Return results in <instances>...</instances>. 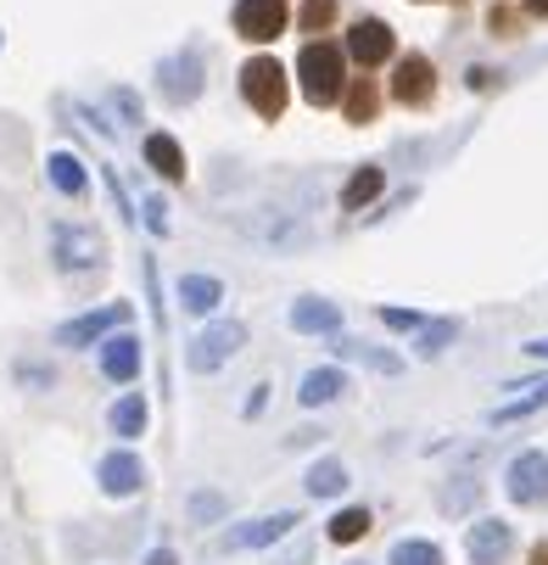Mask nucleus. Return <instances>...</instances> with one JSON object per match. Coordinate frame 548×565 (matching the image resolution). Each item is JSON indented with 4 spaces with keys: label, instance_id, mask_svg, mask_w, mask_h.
<instances>
[{
    "label": "nucleus",
    "instance_id": "nucleus-15",
    "mask_svg": "<svg viewBox=\"0 0 548 565\" xmlns=\"http://www.w3.org/2000/svg\"><path fill=\"white\" fill-rule=\"evenodd\" d=\"M291 526H297V515H264V521H252V526H235V532H229V548H269V543H280Z\"/></svg>",
    "mask_w": 548,
    "mask_h": 565
},
{
    "label": "nucleus",
    "instance_id": "nucleus-11",
    "mask_svg": "<svg viewBox=\"0 0 548 565\" xmlns=\"http://www.w3.org/2000/svg\"><path fill=\"white\" fill-rule=\"evenodd\" d=\"M431 90H437L431 62H426V56H404V62H398V78H391V96L409 102V107H420V102H431Z\"/></svg>",
    "mask_w": 548,
    "mask_h": 565
},
{
    "label": "nucleus",
    "instance_id": "nucleus-35",
    "mask_svg": "<svg viewBox=\"0 0 548 565\" xmlns=\"http://www.w3.org/2000/svg\"><path fill=\"white\" fill-rule=\"evenodd\" d=\"M526 7H531V12H548V0H526Z\"/></svg>",
    "mask_w": 548,
    "mask_h": 565
},
{
    "label": "nucleus",
    "instance_id": "nucleus-14",
    "mask_svg": "<svg viewBox=\"0 0 548 565\" xmlns=\"http://www.w3.org/2000/svg\"><path fill=\"white\" fill-rule=\"evenodd\" d=\"M101 370H107V381H135L140 375V337H107L101 342Z\"/></svg>",
    "mask_w": 548,
    "mask_h": 565
},
{
    "label": "nucleus",
    "instance_id": "nucleus-1",
    "mask_svg": "<svg viewBox=\"0 0 548 565\" xmlns=\"http://www.w3.org/2000/svg\"><path fill=\"white\" fill-rule=\"evenodd\" d=\"M297 85H302V96H308L313 107L336 102V96H342V51L325 45V40L302 45V56H297Z\"/></svg>",
    "mask_w": 548,
    "mask_h": 565
},
{
    "label": "nucleus",
    "instance_id": "nucleus-4",
    "mask_svg": "<svg viewBox=\"0 0 548 565\" xmlns=\"http://www.w3.org/2000/svg\"><path fill=\"white\" fill-rule=\"evenodd\" d=\"M241 342H247V326H235V319H218V326H207V331L185 348V364H191L196 375H213L218 364H229L235 353H241Z\"/></svg>",
    "mask_w": 548,
    "mask_h": 565
},
{
    "label": "nucleus",
    "instance_id": "nucleus-17",
    "mask_svg": "<svg viewBox=\"0 0 548 565\" xmlns=\"http://www.w3.org/2000/svg\"><path fill=\"white\" fill-rule=\"evenodd\" d=\"M218 297H224V286H218L213 275H185V280H180V302H185V313H213Z\"/></svg>",
    "mask_w": 548,
    "mask_h": 565
},
{
    "label": "nucleus",
    "instance_id": "nucleus-19",
    "mask_svg": "<svg viewBox=\"0 0 548 565\" xmlns=\"http://www.w3.org/2000/svg\"><path fill=\"white\" fill-rule=\"evenodd\" d=\"M380 185H386V174H380L375 163H369V169H358V174L342 185V207H353V213H358V207H369V202L380 196Z\"/></svg>",
    "mask_w": 548,
    "mask_h": 565
},
{
    "label": "nucleus",
    "instance_id": "nucleus-8",
    "mask_svg": "<svg viewBox=\"0 0 548 565\" xmlns=\"http://www.w3.org/2000/svg\"><path fill=\"white\" fill-rule=\"evenodd\" d=\"M347 56H353V62H364V67H380V62L391 56V29H386V23H375V18L353 23V29H347Z\"/></svg>",
    "mask_w": 548,
    "mask_h": 565
},
{
    "label": "nucleus",
    "instance_id": "nucleus-13",
    "mask_svg": "<svg viewBox=\"0 0 548 565\" xmlns=\"http://www.w3.org/2000/svg\"><path fill=\"white\" fill-rule=\"evenodd\" d=\"M140 481H146V465H140L135 454H107V459H101V488H107L112 499L140 493Z\"/></svg>",
    "mask_w": 548,
    "mask_h": 565
},
{
    "label": "nucleus",
    "instance_id": "nucleus-32",
    "mask_svg": "<svg viewBox=\"0 0 548 565\" xmlns=\"http://www.w3.org/2000/svg\"><path fill=\"white\" fill-rule=\"evenodd\" d=\"M146 224H151L157 235L169 230V202H163V196H151V202H146Z\"/></svg>",
    "mask_w": 548,
    "mask_h": 565
},
{
    "label": "nucleus",
    "instance_id": "nucleus-5",
    "mask_svg": "<svg viewBox=\"0 0 548 565\" xmlns=\"http://www.w3.org/2000/svg\"><path fill=\"white\" fill-rule=\"evenodd\" d=\"M504 488H509L515 504H548V454H542V448L520 454V459L509 465V476H504Z\"/></svg>",
    "mask_w": 548,
    "mask_h": 565
},
{
    "label": "nucleus",
    "instance_id": "nucleus-7",
    "mask_svg": "<svg viewBox=\"0 0 548 565\" xmlns=\"http://www.w3.org/2000/svg\"><path fill=\"white\" fill-rule=\"evenodd\" d=\"M235 29L264 45V40L286 34V7L280 0H235Z\"/></svg>",
    "mask_w": 548,
    "mask_h": 565
},
{
    "label": "nucleus",
    "instance_id": "nucleus-12",
    "mask_svg": "<svg viewBox=\"0 0 548 565\" xmlns=\"http://www.w3.org/2000/svg\"><path fill=\"white\" fill-rule=\"evenodd\" d=\"M464 548H470V559H476V565H498L515 548V537H509L504 521H476V526H470V537H464Z\"/></svg>",
    "mask_w": 548,
    "mask_h": 565
},
{
    "label": "nucleus",
    "instance_id": "nucleus-30",
    "mask_svg": "<svg viewBox=\"0 0 548 565\" xmlns=\"http://www.w3.org/2000/svg\"><path fill=\"white\" fill-rule=\"evenodd\" d=\"M191 515L196 521H218L224 515V499L218 493H191Z\"/></svg>",
    "mask_w": 548,
    "mask_h": 565
},
{
    "label": "nucleus",
    "instance_id": "nucleus-33",
    "mask_svg": "<svg viewBox=\"0 0 548 565\" xmlns=\"http://www.w3.org/2000/svg\"><path fill=\"white\" fill-rule=\"evenodd\" d=\"M526 353H531V359H548V337H542V342H526Z\"/></svg>",
    "mask_w": 548,
    "mask_h": 565
},
{
    "label": "nucleus",
    "instance_id": "nucleus-31",
    "mask_svg": "<svg viewBox=\"0 0 548 565\" xmlns=\"http://www.w3.org/2000/svg\"><path fill=\"white\" fill-rule=\"evenodd\" d=\"M347 113H353V124H364V118L375 113V90H369V85H358V90L347 96Z\"/></svg>",
    "mask_w": 548,
    "mask_h": 565
},
{
    "label": "nucleus",
    "instance_id": "nucleus-28",
    "mask_svg": "<svg viewBox=\"0 0 548 565\" xmlns=\"http://www.w3.org/2000/svg\"><path fill=\"white\" fill-rule=\"evenodd\" d=\"M380 319H386V331H420L426 326L415 308H380Z\"/></svg>",
    "mask_w": 548,
    "mask_h": 565
},
{
    "label": "nucleus",
    "instance_id": "nucleus-23",
    "mask_svg": "<svg viewBox=\"0 0 548 565\" xmlns=\"http://www.w3.org/2000/svg\"><path fill=\"white\" fill-rule=\"evenodd\" d=\"M391 565H442V548L420 543V537H404V543H391Z\"/></svg>",
    "mask_w": 548,
    "mask_h": 565
},
{
    "label": "nucleus",
    "instance_id": "nucleus-29",
    "mask_svg": "<svg viewBox=\"0 0 548 565\" xmlns=\"http://www.w3.org/2000/svg\"><path fill=\"white\" fill-rule=\"evenodd\" d=\"M336 18V0H308V7H302V23L308 29H325Z\"/></svg>",
    "mask_w": 548,
    "mask_h": 565
},
{
    "label": "nucleus",
    "instance_id": "nucleus-9",
    "mask_svg": "<svg viewBox=\"0 0 548 565\" xmlns=\"http://www.w3.org/2000/svg\"><path fill=\"white\" fill-rule=\"evenodd\" d=\"M163 96H169V102H196V96H202V56H196V51L163 62Z\"/></svg>",
    "mask_w": 548,
    "mask_h": 565
},
{
    "label": "nucleus",
    "instance_id": "nucleus-34",
    "mask_svg": "<svg viewBox=\"0 0 548 565\" xmlns=\"http://www.w3.org/2000/svg\"><path fill=\"white\" fill-rule=\"evenodd\" d=\"M146 565H174V554H169V548H157V554H151Z\"/></svg>",
    "mask_w": 548,
    "mask_h": 565
},
{
    "label": "nucleus",
    "instance_id": "nucleus-22",
    "mask_svg": "<svg viewBox=\"0 0 548 565\" xmlns=\"http://www.w3.org/2000/svg\"><path fill=\"white\" fill-rule=\"evenodd\" d=\"M342 488H347V470H342L336 459H320V465L308 470V493H313V499H336Z\"/></svg>",
    "mask_w": 548,
    "mask_h": 565
},
{
    "label": "nucleus",
    "instance_id": "nucleus-25",
    "mask_svg": "<svg viewBox=\"0 0 548 565\" xmlns=\"http://www.w3.org/2000/svg\"><path fill=\"white\" fill-rule=\"evenodd\" d=\"M364 532H369V510H342V515L331 521V537H336V543H358Z\"/></svg>",
    "mask_w": 548,
    "mask_h": 565
},
{
    "label": "nucleus",
    "instance_id": "nucleus-20",
    "mask_svg": "<svg viewBox=\"0 0 548 565\" xmlns=\"http://www.w3.org/2000/svg\"><path fill=\"white\" fill-rule=\"evenodd\" d=\"M308 409H320V403H331V397H342V375L336 370H308L302 375V392H297Z\"/></svg>",
    "mask_w": 548,
    "mask_h": 565
},
{
    "label": "nucleus",
    "instance_id": "nucleus-6",
    "mask_svg": "<svg viewBox=\"0 0 548 565\" xmlns=\"http://www.w3.org/2000/svg\"><path fill=\"white\" fill-rule=\"evenodd\" d=\"M129 319V302H112V308H101V313H78V319H67V326H56V342L62 348H90V342H101L112 326H123Z\"/></svg>",
    "mask_w": 548,
    "mask_h": 565
},
{
    "label": "nucleus",
    "instance_id": "nucleus-27",
    "mask_svg": "<svg viewBox=\"0 0 548 565\" xmlns=\"http://www.w3.org/2000/svg\"><path fill=\"white\" fill-rule=\"evenodd\" d=\"M548 403V381H537V392H526V397H509L504 409H498V420H515V415H531V409H542Z\"/></svg>",
    "mask_w": 548,
    "mask_h": 565
},
{
    "label": "nucleus",
    "instance_id": "nucleus-2",
    "mask_svg": "<svg viewBox=\"0 0 548 565\" xmlns=\"http://www.w3.org/2000/svg\"><path fill=\"white\" fill-rule=\"evenodd\" d=\"M241 96H247L252 113L280 118V113H286V67H280L275 56H252V62L241 67Z\"/></svg>",
    "mask_w": 548,
    "mask_h": 565
},
{
    "label": "nucleus",
    "instance_id": "nucleus-18",
    "mask_svg": "<svg viewBox=\"0 0 548 565\" xmlns=\"http://www.w3.org/2000/svg\"><path fill=\"white\" fill-rule=\"evenodd\" d=\"M45 174H51V185H56L62 196H85V169H78V157H73V151H51Z\"/></svg>",
    "mask_w": 548,
    "mask_h": 565
},
{
    "label": "nucleus",
    "instance_id": "nucleus-16",
    "mask_svg": "<svg viewBox=\"0 0 548 565\" xmlns=\"http://www.w3.org/2000/svg\"><path fill=\"white\" fill-rule=\"evenodd\" d=\"M146 163L163 174V180H180V174H185V151H180L174 135H151V140H146Z\"/></svg>",
    "mask_w": 548,
    "mask_h": 565
},
{
    "label": "nucleus",
    "instance_id": "nucleus-10",
    "mask_svg": "<svg viewBox=\"0 0 548 565\" xmlns=\"http://www.w3.org/2000/svg\"><path fill=\"white\" fill-rule=\"evenodd\" d=\"M291 326H297L302 337H336V331H342V313H336V302L297 297V302H291Z\"/></svg>",
    "mask_w": 548,
    "mask_h": 565
},
{
    "label": "nucleus",
    "instance_id": "nucleus-3",
    "mask_svg": "<svg viewBox=\"0 0 548 565\" xmlns=\"http://www.w3.org/2000/svg\"><path fill=\"white\" fill-rule=\"evenodd\" d=\"M101 258H107V247H101L96 230H85V224H51V264H56L62 275L96 269Z\"/></svg>",
    "mask_w": 548,
    "mask_h": 565
},
{
    "label": "nucleus",
    "instance_id": "nucleus-26",
    "mask_svg": "<svg viewBox=\"0 0 548 565\" xmlns=\"http://www.w3.org/2000/svg\"><path fill=\"white\" fill-rule=\"evenodd\" d=\"M448 342H453V319H437V326H420V353H426V359H437Z\"/></svg>",
    "mask_w": 548,
    "mask_h": 565
},
{
    "label": "nucleus",
    "instance_id": "nucleus-21",
    "mask_svg": "<svg viewBox=\"0 0 548 565\" xmlns=\"http://www.w3.org/2000/svg\"><path fill=\"white\" fill-rule=\"evenodd\" d=\"M336 353L353 359V364H369V370H380V375H398V370H404L398 353H380V348H364V342H336Z\"/></svg>",
    "mask_w": 548,
    "mask_h": 565
},
{
    "label": "nucleus",
    "instance_id": "nucleus-24",
    "mask_svg": "<svg viewBox=\"0 0 548 565\" xmlns=\"http://www.w3.org/2000/svg\"><path fill=\"white\" fill-rule=\"evenodd\" d=\"M112 431L118 437H140L146 431V397H123L112 409Z\"/></svg>",
    "mask_w": 548,
    "mask_h": 565
}]
</instances>
